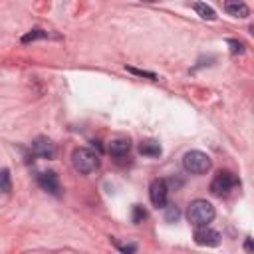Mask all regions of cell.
I'll return each instance as SVG.
<instances>
[{
    "mask_svg": "<svg viewBox=\"0 0 254 254\" xmlns=\"http://www.w3.org/2000/svg\"><path fill=\"white\" fill-rule=\"evenodd\" d=\"M194 242L200 246H218L220 244V234L212 228H208V224L204 226H196L194 232Z\"/></svg>",
    "mask_w": 254,
    "mask_h": 254,
    "instance_id": "obj_7",
    "label": "cell"
},
{
    "mask_svg": "<svg viewBox=\"0 0 254 254\" xmlns=\"http://www.w3.org/2000/svg\"><path fill=\"white\" fill-rule=\"evenodd\" d=\"M236 185H238V179L230 171H218L210 183V192L216 196H226Z\"/></svg>",
    "mask_w": 254,
    "mask_h": 254,
    "instance_id": "obj_4",
    "label": "cell"
},
{
    "mask_svg": "<svg viewBox=\"0 0 254 254\" xmlns=\"http://www.w3.org/2000/svg\"><path fill=\"white\" fill-rule=\"evenodd\" d=\"M226 44L230 46V54H244V44L242 42H238V40H234V38H230V40H226Z\"/></svg>",
    "mask_w": 254,
    "mask_h": 254,
    "instance_id": "obj_17",
    "label": "cell"
},
{
    "mask_svg": "<svg viewBox=\"0 0 254 254\" xmlns=\"http://www.w3.org/2000/svg\"><path fill=\"white\" fill-rule=\"evenodd\" d=\"M244 248H246L248 252L252 250V240H250V238H246V244H244Z\"/></svg>",
    "mask_w": 254,
    "mask_h": 254,
    "instance_id": "obj_20",
    "label": "cell"
},
{
    "mask_svg": "<svg viewBox=\"0 0 254 254\" xmlns=\"http://www.w3.org/2000/svg\"><path fill=\"white\" fill-rule=\"evenodd\" d=\"M161 145L157 143V141H153V139H149V141H143L141 145H139V153L143 155V157H159L161 155Z\"/></svg>",
    "mask_w": 254,
    "mask_h": 254,
    "instance_id": "obj_11",
    "label": "cell"
},
{
    "mask_svg": "<svg viewBox=\"0 0 254 254\" xmlns=\"http://www.w3.org/2000/svg\"><path fill=\"white\" fill-rule=\"evenodd\" d=\"M143 2H157V0H143Z\"/></svg>",
    "mask_w": 254,
    "mask_h": 254,
    "instance_id": "obj_21",
    "label": "cell"
},
{
    "mask_svg": "<svg viewBox=\"0 0 254 254\" xmlns=\"http://www.w3.org/2000/svg\"><path fill=\"white\" fill-rule=\"evenodd\" d=\"M107 151H109L111 157L121 159V157H125V155L131 151V141H129L127 137H117V139H113V141L109 143Z\"/></svg>",
    "mask_w": 254,
    "mask_h": 254,
    "instance_id": "obj_9",
    "label": "cell"
},
{
    "mask_svg": "<svg viewBox=\"0 0 254 254\" xmlns=\"http://www.w3.org/2000/svg\"><path fill=\"white\" fill-rule=\"evenodd\" d=\"M38 185L42 187V190L50 192V194H60V179L54 171H42L38 173Z\"/></svg>",
    "mask_w": 254,
    "mask_h": 254,
    "instance_id": "obj_8",
    "label": "cell"
},
{
    "mask_svg": "<svg viewBox=\"0 0 254 254\" xmlns=\"http://www.w3.org/2000/svg\"><path fill=\"white\" fill-rule=\"evenodd\" d=\"M167 208V212H165V220L167 222H175L179 216H181V210L175 206V204H169V206H165Z\"/></svg>",
    "mask_w": 254,
    "mask_h": 254,
    "instance_id": "obj_16",
    "label": "cell"
},
{
    "mask_svg": "<svg viewBox=\"0 0 254 254\" xmlns=\"http://www.w3.org/2000/svg\"><path fill=\"white\" fill-rule=\"evenodd\" d=\"M210 165H212L210 157L206 153H202V151H189L183 157V167L190 175H202V173H206L210 169Z\"/></svg>",
    "mask_w": 254,
    "mask_h": 254,
    "instance_id": "obj_3",
    "label": "cell"
},
{
    "mask_svg": "<svg viewBox=\"0 0 254 254\" xmlns=\"http://www.w3.org/2000/svg\"><path fill=\"white\" fill-rule=\"evenodd\" d=\"M127 71L135 73V75H141V77H149V79H157V75L153 71H143V69H137V67H127Z\"/></svg>",
    "mask_w": 254,
    "mask_h": 254,
    "instance_id": "obj_18",
    "label": "cell"
},
{
    "mask_svg": "<svg viewBox=\"0 0 254 254\" xmlns=\"http://www.w3.org/2000/svg\"><path fill=\"white\" fill-rule=\"evenodd\" d=\"M119 250H123V252H135L137 246L135 244H127V246H119Z\"/></svg>",
    "mask_w": 254,
    "mask_h": 254,
    "instance_id": "obj_19",
    "label": "cell"
},
{
    "mask_svg": "<svg viewBox=\"0 0 254 254\" xmlns=\"http://www.w3.org/2000/svg\"><path fill=\"white\" fill-rule=\"evenodd\" d=\"M12 190V179L8 169H0V192H10Z\"/></svg>",
    "mask_w": 254,
    "mask_h": 254,
    "instance_id": "obj_13",
    "label": "cell"
},
{
    "mask_svg": "<svg viewBox=\"0 0 254 254\" xmlns=\"http://www.w3.org/2000/svg\"><path fill=\"white\" fill-rule=\"evenodd\" d=\"M194 12L204 20H216V12L210 6H206L204 2H194Z\"/></svg>",
    "mask_w": 254,
    "mask_h": 254,
    "instance_id": "obj_12",
    "label": "cell"
},
{
    "mask_svg": "<svg viewBox=\"0 0 254 254\" xmlns=\"http://www.w3.org/2000/svg\"><path fill=\"white\" fill-rule=\"evenodd\" d=\"M214 214H216L214 206H212L208 200H204V198L192 200V202L189 204V208H187V218H189V222H190L192 226H204V224L212 222Z\"/></svg>",
    "mask_w": 254,
    "mask_h": 254,
    "instance_id": "obj_1",
    "label": "cell"
},
{
    "mask_svg": "<svg viewBox=\"0 0 254 254\" xmlns=\"http://www.w3.org/2000/svg\"><path fill=\"white\" fill-rule=\"evenodd\" d=\"M145 218H147V210H145L141 204H135V206H133V222H135V224H141Z\"/></svg>",
    "mask_w": 254,
    "mask_h": 254,
    "instance_id": "obj_15",
    "label": "cell"
},
{
    "mask_svg": "<svg viewBox=\"0 0 254 254\" xmlns=\"http://www.w3.org/2000/svg\"><path fill=\"white\" fill-rule=\"evenodd\" d=\"M167 194H169L167 181L155 179V181L149 185V198H151V202H153L157 208H165V204H167Z\"/></svg>",
    "mask_w": 254,
    "mask_h": 254,
    "instance_id": "obj_5",
    "label": "cell"
},
{
    "mask_svg": "<svg viewBox=\"0 0 254 254\" xmlns=\"http://www.w3.org/2000/svg\"><path fill=\"white\" fill-rule=\"evenodd\" d=\"M30 151H32L34 157H40V159H54V157H56V145H54L48 137H38V139H34Z\"/></svg>",
    "mask_w": 254,
    "mask_h": 254,
    "instance_id": "obj_6",
    "label": "cell"
},
{
    "mask_svg": "<svg viewBox=\"0 0 254 254\" xmlns=\"http://www.w3.org/2000/svg\"><path fill=\"white\" fill-rule=\"evenodd\" d=\"M42 38H48V32H44V30H32L30 34H26V36L22 38V42H24V44H28V42L42 40Z\"/></svg>",
    "mask_w": 254,
    "mask_h": 254,
    "instance_id": "obj_14",
    "label": "cell"
},
{
    "mask_svg": "<svg viewBox=\"0 0 254 254\" xmlns=\"http://www.w3.org/2000/svg\"><path fill=\"white\" fill-rule=\"evenodd\" d=\"M224 10L234 18H248L250 16V8L246 6L244 0H226Z\"/></svg>",
    "mask_w": 254,
    "mask_h": 254,
    "instance_id": "obj_10",
    "label": "cell"
},
{
    "mask_svg": "<svg viewBox=\"0 0 254 254\" xmlns=\"http://www.w3.org/2000/svg\"><path fill=\"white\" fill-rule=\"evenodd\" d=\"M71 163H73V169L81 175H89L93 173L95 169H99V155L93 153L91 149H85V147H77L73 149L71 153Z\"/></svg>",
    "mask_w": 254,
    "mask_h": 254,
    "instance_id": "obj_2",
    "label": "cell"
}]
</instances>
